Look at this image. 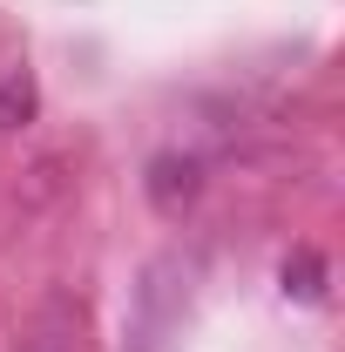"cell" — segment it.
Segmentation results:
<instances>
[{"label": "cell", "instance_id": "obj_1", "mask_svg": "<svg viewBox=\"0 0 345 352\" xmlns=\"http://www.w3.org/2000/svg\"><path fill=\"white\" fill-rule=\"evenodd\" d=\"M197 190H203V163L197 156H156L149 163V204L163 210V217H183L190 204H197Z\"/></svg>", "mask_w": 345, "mask_h": 352}, {"label": "cell", "instance_id": "obj_2", "mask_svg": "<svg viewBox=\"0 0 345 352\" xmlns=\"http://www.w3.org/2000/svg\"><path fill=\"white\" fill-rule=\"evenodd\" d=\"M34 82H27V68H7L0 75V129H27L34 122Z\"/></svg>", "mask_w": 345, "mask_h": 352}, {"label": "cell", "instance_id": "obj_3", "mask_svg": "<svg viewBox=\"0 0 345 352\" xmlns=\"http://www.w3.org/2000/svg\"><path fill=\"white\" fill-rule=\"evenodd\" d=\"M285 292H291V298H325V264H318V251L285 258Z\"/></svg>", "mask_w": 345, "mask_h": 352}]
</instances>
